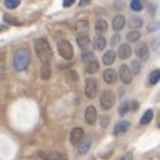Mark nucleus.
<instances>
[{
    "mask_svg": "<svg viewBox=\"0 0 160 160\" xmlns=\"http://www.w3.org/2000/svg\"><path fill=\"white\" fill-rule=\"evenodd\" d=\"M34 48H36L38 58L41 59L42 65H50V61H52V58H53V52H52L50 44H48L45 39H38V41L34 42Z\"/></svg>",
    "mask_w": 160,
    "mask_h": 160,
    "instance_id": "nucleus-1",
    "label": "nucleus"
},
{
    "mask_svg": "<svg viewBox=\"0 0 160 160\" xmlns=\"http://www.w3.org/2000/svg\"><path fill=\"white\" fill-rule=\"evenodd\" d=\"M30 52L27 48H20L17 50L14 54V59H12V65H14V70L16 72H23L28 65H30Z\"/></svg>",
    "mask_w": 160,
    "mask_h": 160,
    "instance_id": "nucleus-2",
    "label": "nucleus"
},
{
    "mask_svg": "<svg viewBox=\"0 0 160 160\" xmlns=\"http://www.w3.org/2000/svg\"><path fill=\"white\" fill-rule=\"evenodd\" d=\"M58 52L64 59H72L73 58V47L68 41H59L58 42Z\"/></svg>",
    "mask_w": 160,
    "mask_h": 160,
    "instance_id": "nucleus-3",
    "label": "nucleus"
},
{
    "mask_svg": "<svg viewBox=\"0 0 160 160\" xmlns=\"http://www.w3.org/2000/svg\"><path fill=\"white\" fill-rule=\"evenodd\" d=\"M113 101H115V95H113V92H110V90H104V92L101 93V98H100L101 109L109 110L110 107L113 106Z\"/></svg>",
    "mask_w": 160,
    "mask_h": 160,
    "instance_id": "nucleus-4",
    "label": "nucleus"
},
{
    "mask_svg": "<svg viewBox=\"0 0 160 160\" xmlns=\"http://www.w3.org/2000/svg\"><path fill=\"white\" fill-rule=\"evenodd\" d=\"M132 70L128 67V65H121L120 67V70H118V76H120V79H121V82L123 84H131V81H132Z\"/></svg>",
    "mask_w": 160,
    "mask_h": 160,
    "instance_id": "nucleus-5",
    "label": "nucleus"
},
{
    "mask_svg": "<svg viewBox=\"0 0 160 160\" xmlns=\"http://www.w3.org/2000/svg\"><path fill=\"white\" fill-rule=\"evenodd\" d=\"M97 92H98L97 81L93 78H87L86 79V97L87 98H95L97 97Z\"/></svg>",
    "mask_w": 160,
    "mask_h": 160,
    "instance_id": "nucleus-6",
    "label": "nucleus"
},
{
    "mask_svg": "<svg viewBox=\"0 0 160 160\" xmlns=\"http://www.w3.org/2000/svg\"><path fill=\"white\" fill-rule=\"evenodd\" d=\"M82 138H84V131H82L81 128H73L72 132H70V143H72L73 146H76V145L81 143Z\"/></svg>",
    "mask_w": 160,
    "mask_h": 160,
    "instance_id": "nucleus-7",
    "label": "nucleus"
},
{
    "mask_svg": "<svg viewBox=\"0 0 160 160\" xmlns=\"http://www.w3.org/2000/svg\"><path fill=\"white\" fill-rule=\"evenodd\" d=\"M38 156L44 160H61L64 157V154L61 152H56V151H39Z\"/></svg>",
    "mask_w": 160,
    "mask_h": 160,
    "instance_id": "nucleus-8",
    "label": "nucleus"
},
{
    "mask_svg": "<svg viewBox=\"0 0 160 160\" xmlns=\"http://www.w3.org/2000/svg\"><path fill=\"white\" fill-rule=\"evenodd\" d=\"M135 54H137L138 59L148 61V58H149V48H148V45L146 44H138L137 48H135Z\"/></svg>",
    "mask_w": 160,
    "mask_h": 160,
    "instance_id": "nucleus-9",
    "label": "nucleus"
},
{
    "mask_svg": "<svg viewBox=\"0 0 160 160\" xmlns=\"http://www.w3.org/2000/svg\"><path fill=\"white\" fill-rule=\"evenodd\" d=\"M117 78H118V73H117L113 68H106V70L103 72V79L106 81L107 84H113V82L117 81Z\"/></svg>",
    "mask_w": 160,
    "mask_h": 160,
    "instance_id": "nucleus-10",
    "label": "nucleus"
},
{
    "mask_svg": "<svg viewBox=\"0 0 160 160\" xmlns=\"http://www.w3.org/2000/svg\"><path fill=\"white\" fill-rule=\"evenodd\" d=\"M129 121H118L117 124H115V128H113V135H123V134H126V131L129 129Z\"/></svg>",
    "mask_w": 160,
    "mask_h": 160,
    "instance_id": "nucleus-11",
    "label": "nucleus"
},
{
    "mask_svg": "<svg viewBox=\"0 0 160 160\" xmlns=\"http://www.w3.org/2000/svg\"><path fill=\"white\" fill-rule=\"evenodd\" d=\"M84 117H86V121L89 124H93L97 121V109L93 106H89L86 109V112H84Z\"/></svg>",
    "mask_w": 160,
    "mask_h": 160,
    "instance_id": "nucleus-12",
    "label": "nucleus"
},
{
    "mask_svg": "<svg viewBox=\"0 0 160 160\" xmlns=\"http://www.w3.org/2000/svg\"><path fill=\"white\" fill-rule=\"evenodd\" d=\"M124 23H126V19H124V16H121V14L115 16L113 20H112V27H113L115 31H120V30L124 27Z\"/></svg>",
    "mask_w": 160,
    "mask_h": 160,
    "instance_id": "nucleus-13",
    "label": "nucleus"
},
{
    "mask_svg": "<svg viewBox=\"0 0 160 160\" xmlns=\"http://www.w3.org/2000/svg\"><path fill=\"white\" fill-rule=\"evenodd\" d=\"M131 53H132V50H131V47H129L128 44L120 45V48H118V56H120V59H129V58H131Z\"/></svg>",
    "mask_w": 160,
    "mask_h": 160,
    "instance_id": "nucleus-14",
    "label": "nucleus"
},
{
    "mask_svg": "<svg viewBox=\"0 0 160 160\" xmlns=\"http://www.w3.org/2000/svg\"><path fill=\"white\" fill-rule=\"evenodd\" d=\"M76 31H78V34H89V22L87 20H78L76 22Z\"/></svg>",
    "mask_w": 160,
    "mask_h": 160,
    "instance_id": "nucleus-15",
    "label": "nucleus"
},
{
    "mask_svg": "<svg viewBox=\"0 0 160 160\" xmlns=\"http://www.w3.org/2000/svg\"><path fill=\"white\" fill-rule=\"evenodd\" d=\"M89 34H78V45L82 48V50H87L89 47Z\"/></svg>",
    "mask_w": 160,
    "mask_h": 160,
    "instance_id": "nucleus-16",
    "label": "nucleus"
},
{
    "mask_svg": "<svg viewBox=\"0 0 160 160\" xmlns=\"http://www.w3.org/2000/svg\"><path fill=\"white\" fill-rule=\"evenodd\" d=\"M98 68H100V64H98V61H97V59H95V61H90L89 64H86V72H87V73H90V75L97 73V72H98Z\"/></svg>",
    "mask_w": 160,
    "mask_h": 160,
    "instance_id": "nucleus-17",
    "label": "nucleus"
},
{
    "mask_svg": "<svg viewBox=\"0 0 160 160\" xmlns=\"http://www.w3.org/2000/svg\"><path fill=\"white\" fill-rule=\"evenodd\" d=\"M95 30H97V33H98V34H103V33H106L107 22L104 20V19H98V20H97V23H95Z\"/></svg>",
    "mask_w": 160,
    "mask_h": 160,
    "instance_id": "nucleus-18",
    "label": "nucleus"
},
{
    "mask_svg": "<svg viewBox=\"0 0 160 160\" xmlns=\"http://www.w3.org/2000/svg\"><path fill=\"white\" fill-rule=\"evenodd\" d=\"M115 58H117V54L113 50H110V52H106L104 56H103V64H106V65H110V64H113V61H115Z\"/></svg>",
    "mask_w": 160,
    "mask_h": 160,
    "instance_id": "nucleus-19",
    "label": "nucleus"
},
{
    "mask_svg": "<svg viewBox=\"0 0 160 160\" xmlns=\"http://www.w3.org/2000/svg\"><path fill=\"white\" fill-rule=\"evenodd\" d=\"M142 25H143V20H142L138 16H134V17L129 19V27H131V28L137 30V28H140Z\"/></svg>",
    "mask_w": 160,
    "mask_h": 160,
    "instance_id": "nucleus-20",
    "label": "nucleus"
},
{
    "mask_svg": "<svg viewBox=\"0 0 160 160\" xmlns=\"http://www.w3.org/2000/svg\"><path fill=\"white\" fill-rule=\"evenodd\" d=\"M106 44H107L106 39H104L101 34H98V36L95 38V48H97V50H104V48H106Z\"/></svg>",
    "mask_w": 160,
    "mask_h": 160,
    "instance_id": "nucleus-21",
    "label": "nucleus"
},
{
    "mask_svg": "<svg viewBox=\"0 0 160 160\" xmlns=\"http://www.w3.org/2000/svg\"><path fill=\"white\" fill-rule=\"evenodd\" d=\"M152 117H154V112H152V109H149V110H146L145 112V115L142 117V120H140V124H148V123H151V120H152Z\"/></svg>",
    "mask_w": 160,
    "mask_h": 160,
    "instance_id": "nucleus-22",
    "label": "nucleus"
},
{
    "mask_svg": "<svg viewBox=\"0 0 160 160\" xmlns=\"http://www.w3.org/2000/svg\"><path fill=\"white\" fill-rule=\"evenodd\" d=\"M89 149H90V138H86V140L81 143V146L78 148V152H79V154H86Z\"/></svg>",
    "mask_w": 160,
    "mask_h": 160,
    "instance_id": "nucleus-23",
    "label": "nucleus"
},
{
    "mask_svg": "<svg viewBox=\"0 0 160 160\" xmlns=\"http://www.w3.org/2000/svg\"><path fill=\"white\" fill-rule=\"evenodd\" d=\"M159 81H160V70L151 72V75H149V84L154 86V84H157Z\"/></svg>",
    "mask_w": 160,
    "mask_h": 160,
    "instance_id": "nucleus-24",
    "label": "nucleus"
},
{
    "mask_svg": "<svg viewBox=\"0 0 160 160\" xmlns=\"http://www.w3.org/2000/svg\"><path fill=\"white\" fill-rule=\"evenodd\" d=\"M126 39L129 41V42H137L138 39H140V31H137V30H134V31H131L128 36H126Z\"/></svg>",
    "mask_w": 160,
    "mask_h": 160,
    "instance_id": "nucleus-25",
    "label": "nucleus"
},
{
    "mask_svg": "<svg viewBox=\"0 0 160 160\" xmlns=\"http://www.w3.org/2000/svg\"><path fill=\"white\" fill-rule=\"evenodd\" d=\"M142 8H143V2L142 0H131V9L132 11H142Z\"/></svg>",
    "mask_w": 160,
    "mask_h": 160,
    "instance_id": "nucleus-26",
    "label": "nucleus"
},
{
    "mask_svg": "<svg viewBox=\"0 0 160 160\" xmlns=\"http://www.w3.org/2000/svg\"><path fill=\"white\" fill-rule=\"evenodd\" d=\"M3 5H5V8H8V9H14V8H17V6L20 5V0H5Z\"/></svg>",
    "mask_w": 160,
    "mask_h": 160,
    "instance_id": "nucleus-27",
    "label": "nucleus"
},
{
    "mask_svg": "<svg viewBox=\"0 0 160 160\" xmlns=\"http://www.w3.org/2000/svg\"><path fill=\"white\" fill-rule=\"evenodd\" d=\"M82 61L86 62V64H89L90 61H95V54L92 53V52H82Z\"/></svg>",
    "mask_w": 160,
    "mask_h": 160,
    "instance_id": "nucleus-28",
    "label": "nucleus"
},
{
    "mask_svg": "<svg viewBox=\"0 0 160 160\" xmlns=\"http://www.w3.org/2000/svg\"><path fill=\"white\" fill-rule=\"evenodd\" d=\"M131 70H132V73H134V75H138V73H140V70H142L140 62H138V61H134V62L131 64Z\"/></svg>",
    "mask_w": 160,
    "mask_h": 160,
    "instance_id": "nucleus-29",
    "label": "nucleus"
},
{
    "mask_svg": "<svg viewBox=\"0 0 160 160\" xmlns=\"http://www.w3.org/2000/svg\"><path fill=\"white\" fill-rule=\"evenodd\" d=\"M50 75H52V72H50V65H42V78H44V79H48Z\"/></svg>",
    "mask_w": 160,
    "mask_h": 160,
    "instance_id": "nucleus-30",
    "label": "nucleus"
},
{
    "mask_svg": "<svg viewBox=\"0 0 160 160\" xmlns=\"http://www.w3.org/2000/svg\"><path fill=\"white\" fill-rule=\"evenodd\" d=\"M5 22L12 23V25H20V20H17L16 17H11V16H8V14H5Z\"/></svg>",
    "mask_w": 160,
    "mask_h": 160,
    "instance_id": "nucleus-31",
    "label": "nucleus"
},
{
    "mask_svg": "<svg viewBox=\"0 0 160 160\" xmlns=\"http://www.w3.org/2000/svg\"><path fill=\"white\" fill-rule=\"evenodd\" d=\"M128 112H129V103H123L120 106V109H118V113L120 115H126Z\"/></svg>",
    "mask_w": 160,
    "mask_h": 160,
    "instance_id": "nucleus-32",
    "label": "nucleus"
},
{
    "mask_svg": "<svg viewBox=\"0 0 160 160\" xmlns=\"http://www.w3.org/2000/svg\"><path fill=\"white\" fill-rule=\"evenodd\" d=\"M159 20H152L151 23H149V27H148V30L149 31H156V30H159Z\"/></svg>",
    "mask_w": 160,
    "mask_h": 160,
    "instance_id": "nucleus-33",
    "label": "nucleus"
},
{
    "mask_svg": "<svg viewBox=\"0 0 160 160\" xmlns=\"http://www.w3.org/2000/svg\"><path fill=\"white\" fill-rule=\"evenodd\" d=\"M120 36L118 34H115V36H112V39H110V44H112V47H115V45H118L120 44Z\"/></svg>",
    "mask_w": 160,
    "mask_h": 160,
    "instance_id": "nucleus-34",
    "label": "nucleus"
},
{
    "mask_svg": "<svg viewBox=\"0 0 160 160\" xmlns=\"http://www.w3.org/2000/svg\"><path fill=\"white\" fill-rule=\"evenodd\" d=\"M109 124V117H101V128H107Z\"/></svg>",
    "mask_w": 160,
    "mask_h": 160,
    "instance_id": "nucleus-35",
    "label": "nucleus"
},
{
    "mask_svg": "<svg viewBox=\"0 0 160 160\" xmlns=\"http://www.w3.org/2000/svg\"><path fill=\"white\" fill-rule=\"evenodd\" d=\"M75 2H76V0H62V5H64L65 8H68V6H72Z\"/></svg>",
    "mask_w": 160,
    "mask_h": 160,
    "instance_id": "nucleus-36",
    "label": "nucleus"
},
{
    "mask_svg": "<svg viewBox=\"0 0 160 160\" xmlns=\"http://www.w3.org/2000/svg\"><path fill=\"white\" fill-rule=\"evenodd\" d=\"M120 160H132V154H131V152H128V154H124Z\"/></svg>",
    "mask_w": 160,
    "mask_h": 160,
    "instance_id": "nucleus-37",
    "label": "nucleus"
},
{
    "mask_svg": "<svg viewBox=\"0 0 160 160\" xmlns=\"http://www.w3.org/2000/svg\"><path fill=\"white\" fill-rule=\"evenodd\" d=\"M89 2H90V0H81V2H79V6H86Z\"/></svg>",
    "mask_w": 160,
    "mask_h": 160,
    "instance_id": "nucleus-38",
    "label": "nucleus"
},
{
    "mask_svg": "<svg viewBox=\"0 0 160 160\" xmlns=\"http://www.w3.org/2000/svg\"><path fill=\"white\" fill-rule=\"evenodd\" d=\"M61 160H67V157H65V156H64V157H62V159H61Z\"/></svg>",
    "mask_w": 160,
    "mask_h": 160,
    "instance_id": "nucleus-39",
    "label": "nucleus"
}]
</instances>
